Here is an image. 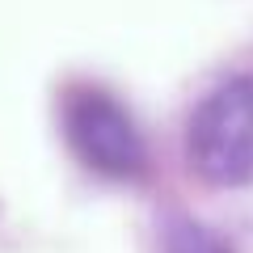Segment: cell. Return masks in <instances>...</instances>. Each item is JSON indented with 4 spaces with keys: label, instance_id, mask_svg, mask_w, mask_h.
<instances>
[{
    "label": "cell",
    "instance_id": "cell-1",
    "mask_svg": "<svg viewBox=\"0 0 253 253\" xmlns=\"http://www.w3.org/2000/svg\"><path fill=\"white\" fill-rule=\"evenodd\" d=\"M186 152L211 186L253 181V76H232L199 101L186 126Z\"/></svg>",
    "mask_w": 253,
    "mask_h": 253
},
{
    "label": "cell",
    "instance_id": "cell-2",
    "mask_svg": "<svg viewBox=\"0 0 253 253\" xmlns=\"http://www.w3.org/2000/svg\"><path fill=\"white\" fill-rule=\"evenodd\" d=\"M68 144L101 177H135L144 169V139L135 123L101 89H76L63 106Z\"/></svg>",
    "mask_w": 253,
    "mask_h": 253
},
{
    "label": "cell",
    "instance_id": "cell-3",
    "mask_svg": "<svg viewBox=\"0 0 253 253\" xmlns=\"http://www.w3.org/2000/svg\"><path fill=\"white\" fill-rule=\"evenodd\" d=\"M165 253H232V249L199 224H173L165 236Z\"/></svg>",
    "mask_w": 253,
    "mask_h": 253
}]
</instances>
